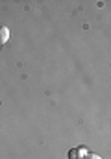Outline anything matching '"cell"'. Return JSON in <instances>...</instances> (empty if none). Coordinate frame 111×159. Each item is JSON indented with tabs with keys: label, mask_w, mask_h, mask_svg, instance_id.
Masks as SVG:
<instances>
[{
	"label": "cell",
	"mask_w": 111,
	"mask_h": 159,
	"mask_svg": "<svg viewBox=\"0 0 111 159\" xmlns=\"http://www.w3.org/2000/svg\"><path fill=\"white\" fill-rule=\"evenodd\" d=\"M83 154H85L83 148H72V150L69 152V159H81Z\"/></svg>",
	"instance_id": "1"
},
{
	"label": "cell",
	"mask_w": 111,
	"mask_h": 159,
	"mask_svg": "<svg viewBox=\"0 0 111 159\" xmlns=\"http://www.w3.org/2000/svg\"><path fill=\"white\" fill-rule=\"evenodd\" d=\"M7 41H9V30L6 26H0V44H4Z\"/></svg>",
	"instance_id": "2"
},
{
	"label": "cell",
	"mask_w": 111,
	"mask_h": 159,
	"mask_svg": "<svg viewBox=\"0 0 111 159\" xmlns=\"http://www.w3.org/2000/svg\"><path fill=\"white\" fill-rule=\"evenodd\" d=\"M81 159H102V157H100L98 154H87V152H85V154L81 156Z\"/></svg>",
	"instance_id": "3"
}]
</instances>
